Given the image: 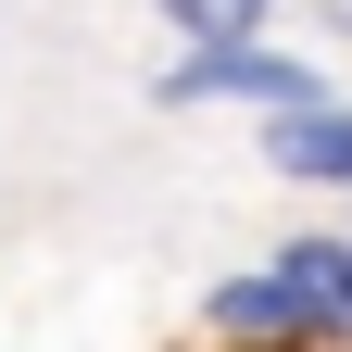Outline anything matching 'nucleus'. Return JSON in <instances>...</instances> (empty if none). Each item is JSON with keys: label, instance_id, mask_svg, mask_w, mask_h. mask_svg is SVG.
Wrapping results in <instances>:
<instances>
[{"label": "nucleus", "instance_id": "obj_3", "mask_svg": "<svg viewBox=\"0 0 352 352\" xmlns=\"http://www.w3.org/2000/svg\"><path fill=\"white\" fill-rule=\"evenodd\" d=\"M264 176H289V189H352V101L264 113Z\"/></svg>", "mask_w": 352, "mask_h": 352}, {"label": "nucleus", "instance_id": "obj_6", "mask_svg": "<svg viewBox=\"0 0 352 352\" xmlns=\"http://www.w3.org/2000/svg\"><path fill=\"white\" fill-rule=\"evenodd\" d=\"M315 25H327V38H352V0H315Z\"/></svg>", "mask_w": 352, "mask_h": 352}, {"label": "nucleus", "instance_id": "obj_2", "mask_svg": "<svg viewBox=\"0 0 352 352\" xmlns=\"http://www.w3.org/2000/svg\"><path fill=\"white\" fill-rule=\"evenodd\" d=\"M201 327L227 340V352H327V340H315V315H302V289L277 277V264L214 277V289H201Z\"/></svg>", "mask_w": 352, "mask_h": 352}, {"label": "nucleus", "instance_id": "obj_4", "mask_svg": "<svg viewBox=\"0 0 352 352\" xmlns=\"http://www.w3.org/2000/svg\"><path fill=\"white\" fill-rule=\"evenodd\" d=\"M264 264H277V277L302 289L315 340H327V352H352V239H340V227H302V239H277Z\"/></svg>", "mask_w": 352, "mask_h": 352}, {"label": "nucleus", "instance_id": "obj_1", "mask_svg": "<svg viewBox=\"0 0 352 352\" xmlns=\"http://www.w3.org/2000/svg\"><path fill=\"white\" fill-rule=\"evenodd\" d=\"M214 101H252V113H302V101H340V88L277 51V38H189L164 76H151V113H214Z\"/></svg>", "mask_w": 352, "mask_h": 352}, {"label": "nucleus", "instance_id": "obj_5", "mask_svg": "<svg viewBox=\"0 0 352 352\" xmlns=\"http://www.w3.org/2000/svg\"><path fill=\"white\" fill-rule=\"evenodd\" d=\"M151 13H164L176 38H264V25H277V0H151Z\"/></svg>", "mask_w": 352, "mask_h": 352}]
</instances>
